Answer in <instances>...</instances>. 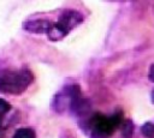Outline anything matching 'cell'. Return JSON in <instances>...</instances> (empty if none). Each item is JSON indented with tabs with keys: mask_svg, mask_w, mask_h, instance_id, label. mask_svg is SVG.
I'll return each instance as SVG.
<instances>
[{
	"mask_svg": "<svg viewBox=\"0 0 154 138\" xmlns=\"http://www.w3.org/2000/svg\"><path fill=\"white\" fill-rule=\"evenodd\" d=\"M32 82V74L26 68L0 71V92L19 95Z\"/></svg>",
	"mask_w": 154,
	"mask_h": 138,
	"instance_id": "obj_1",
	"label": "cell"
},
{
	"mask_svg": "<svg viewBox=\"0 0 154 138\" xmlns=\"http://www.w3.org/2000/svg\"><path fill=\"white\" fill-rule=\"evenodd\" d=\"M123 124V113L116 112L106 116L103 114H94L87 121L90 138H108Z\"/></svg>",
	"mask_w": 154,
	"mask_h": 138,
	"instance_id": "obj_2",
	"label": "cell"
},
{
	"mask_svg": "<svg viewBox=\"0 0 154 138\" xmlns=\"http://www.w3.org/2000/svg\"><path fill=\"white\" fill-rule=\"evenodd\" d=\"M83 20V16L77 11H65L57 23H53L52 28L47 32V36L51 41L63 40L75 26L79 25Z\"/></svg>",
	"mask_w": 154,
	"mask_h": 138,
	"instance_id": "obj_3",
	"label": "cell"
},
{
	"mask_svg": "<svg viewBox=\"0 0 154 138\" xmlns=\"http://www.w3.org/2000/svg\"><path fill=\"white\" fill-rule=\"evenodd\" d=\"M79 95H81V91L78 85H69L64 90H61L59 94L55 95L53 101V108L59 113L64 112L67 108L70 109L71 103Z\"/></svg>",
	"mask_w": 154,
	"mask_h": 138,
	"instance_id": "obj_4",
	"label": "cell"
},
{
	"mask_svg": "<svg viewBox=\"0 0 154 138\" xmlns=\"http://www.w3.org/2000/svg\"><path fill=\"white\" fill-rule=\"evenodd\" d=\"M53 23H51L49 20H45V19H34V20H29L25 22L23 24L24 30L29 31V32H34V34H47L49 31V29L52 28Z\"/></svg>",
	"mask_w": 154,
	"mask_h": 138,
	"instance_id": "obj_5",
	"label": "cell"
},
{
	"mask_svg": "<svg viewBox=\"0 0 154 138\" xmlns=\"http://www.w3.org/2000/svg\"><path fill=\"white\" fill-rule=\"evenodd\" d=\"M13 138H36V136L31 128L23 127V128H19L14 132Z\"/></svg>",
	"mask_w": 154,
	"mask_h": 138,
	"instance_id": "obj_6",
	"label": "cell"
},
{
	"mask_svg": "<svg viewBox=\"0 0 154 138\" xmlns=\"http://www.w3.org/2000/svg\"><path fill=\"white\" fill-rule=\"evenodd\" d=\"M141 132L144 138H154V124L146 122L141 127Z\"/></svg>",
	"mask_w": 154,
	"mask_h": 138,
	"instance_id": "obj_7",
	"label": "cell"
},
{
	"mask_svg": "<svg viewBox=\"0 0 154 138\" xmlns=\"http://www.w3.org/2000/svg\"><path fill=\"white\" fill-rule=\"evenodd\" d=\"M10 109H11V104L7 101L0 98V120L10 112Z\"/></svg>",
	"mask_w": 154,
	"mask_h": 138,
	"instance_id": "obj_8",
	"label": "cell"
},
{
	"mask_svg": "<svg viewBox=\"0 0 154 138\" xmlns=\"http://www.w3.org/2000/svg\"><path fill=\"white\" fill-rule=\"evenodd\" d=\"M122 127H123V134H124V137L130 138L131 134H132V122L129 121V120L128 121H124L122 124Z\"/></svg>",
	"mask_w": 154,
	"mask_h": 138,
	"instance_id": "obj_9",
	"label": "cell"
},
{
	"mask_svg": "<svg viewBox=\"0 0 154 138\" xmlns=\"http://www.w3.org/2000/svg\"><path fill=\"white\" fill-rule=\"evenodd\" d=\"M148 78H149V80H152V82H154V64L149 67V72H148Z\"/></svg>",
	"mask_w": 154,
	"mask_h": 138,
	"instance_id": "obj_10",
	"label": "cell"
},
{
	"mask_svg": "<svg viewBox=\"0 0 154 138\" xmlns=\"http://www.w3.org/2000/svg\"><path fill=\"white\" fill-rule=\"evenodd\" d=\"M152 102L154 103V89H153V91H152Z\"/></svg>",
	"mask_w": 154,
	"mask_h": 138,
	"instance_id": "obj_11",
	"label": "cell"
}]
</instances>
